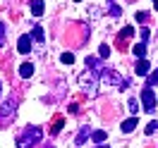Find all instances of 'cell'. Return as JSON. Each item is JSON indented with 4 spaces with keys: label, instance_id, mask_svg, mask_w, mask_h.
I'll use <instances>...</instances> for the list:
<instances>
[{
    "label": "cell",
    "instance_id": "cell-1",
    "mask_svg": "<svg viewBox=\"0 0 158 148\" xmlns=\"http://www.w3.org/2000/svg\"><path fill=\"white\" fill-rule=\"evenodd\" d=\"M41 134H43V131H41L36 124L27 127L24 131H22V136L17 138V148H31V146H36V143L41 141Z\"/></svg>",
    "mask_w": 158,
    "mask_h": 148
},
{
    "label": "cell",
    "instance_id": "cell-2",
    "mask_svg": "<svg viewBox=\"0 0 158 148\" xmlns=\"http://www.w3.org/2000/svg\"><path fill=\"white\" fill-rule=\"evenodd\" d=\"M101 79L106 81V84H115V86H118V89H122V91L129 86V79H122L115 69H103V72H101Z\"/></svg>",
    "mask_w": 158,
    "mask_h": 148
},
{
    "label": "cell",
    "instance_id": "cell-3",
    "mask_svg": "<svg viewBox=\"0 0 158 148\" xmlns=\"http://www.w3.org/2000/svg\"><path fill=\"white\" fill-rule=\"evenodd\" d=\"M79 84H81V89L86 91V93H96V72H91V69H86V72H81V77H79Z\"/></svg>",
    "mask_w": 158,
    "mask_h": 148
},
{
    "label": "cell",
    "instance_id": "cell-4",
    "mask_svg": "<svg viewBox=\"0 0 158 148\" xmlns=\"http://www.w3.org/2000/svg\"><path fill=\"white\" fill-rule=\"evenodd\" d=\"M141 105L146 108V112H153V110H156V96H153V91H151V89L141 91Z\"/></svg>",
    "mask_w": 158,
    "mask_h": 148
},
{
    "label": "cell",
    "instance_id": "cell-5",
    "mask_svg": "<svg viewBox=\"0 0 158 148\" xmlns=\"http://www.w3.org/2000/svg\"><path fill=\"white\" fill-rule=\"evenodd\" d=\"M15 108H17V100L7 98L5 103H2V108H0V117H10L12 112H15Z\"/></svg>",
    "mask_w": 158,
    "mask_h": 148
},
{
    "label": "cell",
    "instance_id": "cell-6",
    "mask_svg": "<svg viewBox=\"0 0 158 148\" xmlns=\"http://www.w3.org/2000/svg\"><path fill=\"white\" fill-rule=\"evenodd\" d=\"M134 69H137V74H141V77H148V72H151V65H148V60H146V58H141V60H137Z\"/></svg>",
    "mask_w": 158,
    "mask_h": 148
},
{
    "label": "cell",
    "instance_id": "cell-7",
    "mask_svg": "<svg viewBox=\"0 0 158 148\" xmlns=\"http://www.w3.org/2000/svg\"><path fill=\"white\" fill-rule=\"evenodd\" d=\"M17 50L19 53H31V36H19V41H17Z\"/></svg>",
    "mask_w": 158,
    "mask_h": 148
},
{
    "label": "cell",
    "instance_id": "cell-8",
    "mask_svg": "<svg viewBox=\"0 0 158 148\" xmlns=\"http://www.w3.org/2000/svg\"><path fill=\"white\" fill-rule=\"evenodd\" d=\"M86 67L98 74V72H103V62H101V58H86Z\"/></svg>",
    "mask_w": 158,
    "mask_h": 148
},
{
    "label": "cell",
    "instance_id": "cell-9",
    "mask_svg": "<svg viewBox=\"0 0 158 148\" xmlns=\"http://www.w3.org/2000/svg\"><path fill=\"white\" fill-rule=\"evenodd\" d=\"M31 74H34V65H31V62H22L19 65V77L22 79H29Z\"/></svg>",
    "mask_w": 158,
    "mask_h": 148
},
{
    "label": "cell",
    "instance_id": "cell-10",
    "mask_svg": "<svg viewBox=\"0 0 158 148\" xmlns=\"http://www.w3.org/2000/svg\"><path fill=\"white\" fill-rule=\"evenodd\" d=\"M31 14H34V17H41V14H43V0H31Z\"/></svg>",
    "mask_w": 158,
    "mask_h": 148
},
{
    "label": "cell",
    "instance_id": "cell-11",
    "mask_svg": "<svg viewBox=\"0 0 158 148\" xmlns=\"http://www.w3.org/2000/svg\"><path fill=\"white\" fill-rule=\"evenodd\" d=\"M134 129H137V117H129V119H125V122H122V131H125V134L134 131Z\"/></svg>",
    "mask_w": 158,
    "mask_h": 148
},
{
    "label": "cell",
    "instance_id": "cell-12",
    "mask_svg": "<svg viewBox=\"0 0 158 148\" xmlns=\"http://www.w3.org/2000/svg\"><path fill=\"white\" fill-rule=\"evenodd\" d=\"M62 124H65V117H55V119H53V124H50V134H53V136H55V134H60Z\"/></svg>",
    "mask_w": 158,
    "mask_h": 148
},
{
    "label": "cell",
    "instance_id": "cell-13",
    "mask_svg": "<svg viewBox=\"0 0 158 148\" xmlns=\"http://www.w3.org/2000/svg\"><path fill=\"white\" fill-rule=\"evenodd\" d=\"M89 134H91L89 127H81V131H79V136H77V141H74V143H77V146H84V141L89 138Z\"/></svg>",
    "mask_w": 158,
    "mask_h": 148
},
{
    "label": "cell",
    "instance_id": "cell-14",
    "mask_svg": "<svg viewBox=\"0 0 158 148\" xmlns=\"http://www.w3.org/2000/svg\"><path fill=\"white\" fill-rule=\"evenodd\" d=\"M31 36H34V41H36V43H43V38H46L43 26H34V29H31Z\"/></svg>",
    "mask_w": 158,
    "mask_h": 148
},
{
    "label": "cell",
    "instance_id": "cell-15",
    "mask_svg": "<svg viewBox=\"0 0 158 148\" xmlns=\"http://www.w3.org/2000/svg\"><path fill=\"white\" fill-rule=\"evenodd\" d=\"M132 50H134V55L141 60V58H146V50H148V48H146V43H137V46H134Z\"/></svg>",
    "mask_w": 158,
    "mask_h": 148
},
{
    "label": "cell",
    "instance_id": "cell-16",
    "mask_svg": "<svg viewBox=\"0 0 158 148\" xmlns=\"http://www.w3.org/2000/svg\"><path fill=\"white\" fill-rule=\"evenodd\" d=\"M91 138H94V141H96V143H103V141H106V138H108V134H106V131H103V129H98V131H91Z\"/></svg>",
    "mask_w": 158,
    "mask_h": 148
},
{
    "label": "cell",
    "instance_id": "cell-17",
    "mask_svg": "<svg viewBox=\"0 0 158 148\" xmlns=\"http://www.w3.org/2000/svg\"><path fill=\"white\" fill-rule=\"evenodd\" d=\"M132 36H134V29H132V26H125V29L118 34V38H125V41H129Z\"/></svg>",
    "mask_w": 158,
    "mask_h": 148
},
{
    "label": "cell",
    "instance_id": "cell-18",
    "mask_svg": "<svg viewBox=\"0 0 158 148\" xmlns=\"http://www.w3.org/2000/svg\"><path fill=\"white\" fill-rule=\"evenodd\" d=\"M158 84V69L156 72H151V74H148V79H146V89H151V86H156Z\"/></svg>",
    "mask_w": 158,
    "mask_h": 148
},
{
    "label": "cell",
    "instance_id": "cell-19",
    "mask_svg": "<svg viewBox=\"0 0 158 148\" xmlns=\"http://www.w3.org/2000/svg\"><path fill=\"white\" fill-rule=\"evenodd\" d=\"M60 62H62V65H72V62H74V55H72V53H62V55H60Z\"/></svg>",
    "mask_w": 158,
    "mask_h": 148
},
{
    "label": "cell",
    "instance_id": "cell-20",
    "mask_svg": "<svg viewBox=\"0 0 158 148\" xmlns=\"http://www.w3.org/2000/svg\"><path fill=\"white\" fill-rule=\"evenodd\" d=\"M156 131H158V122L153 119V122H148V124H146V134H156Z\"/></svg>",
    "mask_w": 158,
    "mask_h": 148
},
{
    "label": "cell",
    "instance_id": "cell-21",
    "mask_svg": "<svg viewBox=\"0 0 158 148\" xmlns=\"http://www.w3.org/2000/svg\"><path fill=\"white\" fill-rule=\"evenodd\" d=\"M110 14H113V17H120V14H122V7L113 2V5H110Z\"/></svg>",
    "mask_w": 158,
    "mask_h": 148
},
{
    "label": "cell",
    "instance_id": "cell-22",
    "mask_svg": "<svg viewBox=\"0 0 158 148\" xmlns=\"http://www.w3.org/2000/svg\"><path fill=\"white\" fill-rule=\"evenodd\" d=\"M98 55H101V58H108V55H110V48H108V46H106V43H103V46H101V50H98Z\"/></svg>",
    "mask_w": 158,
    "mask_h": 148
},
{
    "label": "cell",
    "instance_id": "cell-23",
    "mask_svg": "<svg viewBox=\"0 0 158 148\" xmlns=\"http://www.w3.org/2000/svg\"><path fill=\"white\" fill-rule=\"evenodd\" d=\"M127 105H129V112H134V115L139 112V103H137V100H129Z\"/></svg>",
    "mask_w": 158,
    "mask_h": 148
},
{
    "label": "cell",
    "instance_id": "cell-24",
    "mask_svg": "<svg viewBox=\"0 0 158 148\" xmlns=\"http://www.w3.org/2000/svg\"><path fill=\"white\" fill-rule=\"evenodd\" d=\"M5 46V24H0V48Z\"/></svg>",
    "mask_w": 158,
    "mask_h": 148
},
{
    "label": "cell",
    "instance_id": "cell-25",
    "mask_svg": "<svg viewBox=\"0 0 158 148\" xmlns=\"http://www.w3.org/2000/svg\"><path fill=\"white\" fill-rule=\"evenodd\" d=\"M148 36H151V31H148V29H141V38H144V43L148 41Z\"/></svg>",
    "mask_w": 158,
    "mask_h": 148
},
{
    "label": "cell",
    "instance_id": "cell-26",
    "mask_svg": "<svg viewBox=\"0 0 158 148\" xmlns=\"http://www.w3.org/2000/svg\"><path fill=\"white\" fill-rule=\"evenodd\" d=\"M137 22H146V12H137Z\"/></svg>",
    "mask_w": 158,
    "mask_h": 148
},
{
    "label": "cell",
    "instance_id": "cell-27",
    "mask_svg": "<svg viewBox=\"0 0 158 148\" xmlns=\"http://www.w3.org/2000/svg\"><path fill=\"white\" fill-rule=\"evenodd\" d=\"M153 7H156V10H158V0H153Z\"/></svg>",
    "mask_w": 158,
    "mask_h": 148
},
{
    "label": "cell",
    "instance_id": "cell-28",
    "mask_svg": "<svg viewBox=\"0 0 158 148\" xmlns=\"http://www.w3.org/2000/svg\"><path fill=\"white\" fill-rule=\"evenodd\" d=\"M98 148H108V146H98Z\"/></svg>",
    "mask_w": 158,
    "mask_h": 148
},
{
    "label": "cell",
    "instance_id": "cell-29",
    "mask_svg": "<svg viewBox=\"0 0 158 148\" xmlns=\"http://www.w3.org/2000/svg\"><path fill=\"white\" fill-rule=\"evenodd\" d=\"M46 148H55V146H46Z\"/></svg>",
    "mask_w": 158,
    "mask_h": 148
},
{
    "label": "cell",
    "instance_id": "cell-30",
    "mask_svg": "<svg viewBox=\"0 0 158 148\" xmlns=\"http://www.w3.org/2000/svg\"><path fill=\"white\" fill-rule=\"evenodd\" d=\"M74 2H81V0H74Z\"/></svg>",
    "mask_w": 158,
    "mask_h": 148
},
{
    "label": "cell",
    "instance_id": "cell-31",
    "mask_svg": "<svg viewBox=\"0 0 158 148\" xmlns=\"http://www.w3.org/2000/svg\"><path fill=\"white\" fill-rule=\"evenodd\" d=\"M0 91H2V86H0Z\"/></svg>",
    "mask_w": 158,
    "mask_h": 148
}]
</instances>
